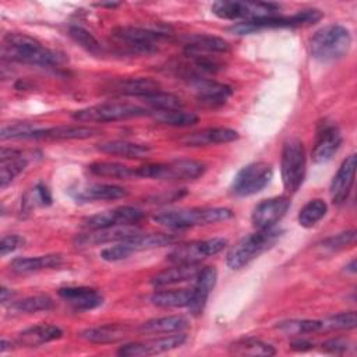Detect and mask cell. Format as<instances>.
Segmentation results:
<instances>
[{"instance_id":"obj_47","label":"cell","mask_w":357,"mask_h":357,"mask_svg":"<svg viewBox=\"0 0 357 357\" xmlns=\"http://www.w3.org/2000/svg\"><path fill=\"white\" fill-rule=\"evenodd\" d=\"M354 243H356V230L351 229V230H346L325 238L321 243V247L328 251H340L354 245Z\"/></svg>"},{"instance_id":"obj_18","label":"cell","mask_w":357,"mask_h":357,"mask_svg":"<svg viewBox=\"0 0 357 357\" xmlns=\"http://www.w3.org/2000/svg\"><path fill=\"white\" fill-rule=\"evenodd\" d=\"M139 233V229L135 225H121L103 227L96 230H86L82 234H78L74 238V244L77 247H92L102 245L106 243H119L128 237H132Z\"/></svg>"},{"instance_id":"obj_17","label":"cell","mask_w":357,"mask_h":357,"mask_svg":"<svg viewBox=\"0 0 357 357\" xmlns=\"http://www.w3.org/2000/svg\"><path fill=\"white\" fill-rule=\"evenodd\" d=\"M290 208V199L287 197H272L257 204L251 213L252 226L257 230L273 229L275 225L286 215Z\"/></svg>"},{"instance_id":"obj_51","label":"cell","mask_w":357,"mask_h":357,"mask_svg":"<svg viewBox=\"0 0 357 357\" xmlns=\"http://www.w3.org/2000/svg\"><path fill=\"white\" fill-rule=\"evenodd\" d=\"M13 296H14V293H13L10 289L1 286V289H0V297H1V303H3V304H6L7 301H11V297H13Z\"/></svg>"},{"instance_id":"obj_27","label":"cell","mask_w":357,"mask_h":357,"mask_svg":"<svg viewBox=\"0 0 357 357\" xmlns=\"http://www.w3.org/2000/svg\"><path fill=\"white\" fill-rule=\"evenodd\" d=\"M199 269L198 264H173L172 268H166L152 276L151 284L153 287H165L187 280H195Z\"/></svg>"},{"instance_id":"obj_23","label":"cell","mask_w":357,"mask_h":357,"mask_svg":"<svg viewBox=\"0 0 357 357\" xmlns=\"http://www.w3.org/2000/svg\"><path fill=\"white\" fill-rule=\"evenodd\" d=\"M238 139V132L227 127H208L198 131H192L180 138V142L185 146H208L216 144H227Z\"/></svg>"},{"instance_id":"obj_5","label":"cell","mask_w":357,"mask_h":357,"mask_svg":"<svg viewBox=\"0 0 357 357\" xmlns=\"http://www.w3.org/2000/svg\"><path fill=\"white\" fill-rule=\"evenodd\" d=\"M205 173V165L192 159H177L165 163H149L135 167L137 177L183 181L195 180Z\"/></svg>"},{"instance_id":"obj_2","label":"cell","mask_w":357,"mask_h":357,"mask_svg":"<svg viewBox=\"0 0 357 357\" xmlns=\"http://www.w3.org/2000/svg\"><path fill=\"white\" fill-rule=\"evenodd\" d=\"M230 218H233V212L229 208H223V206L172 209V211L155 213L152 216L153 222L173 230L206 226V225L227 220Z\"/></svg>"},{"instance_id":"obj_33","label":"cell","mask_w":357,"mask_h":357,"mask_svg":"<svg viewBox=\"0 0 357 357\" xmlns=\"http://www.w3.org/2000/svg\"><path fill=\"white\" fill-rule=\"evenodd\" d=\"M130 335V329L124 325H100L93 328H86L82 332H79V337L89 342V343H98V344H106V343H116L123 339H126Z\"/></svg>"},{"instance_id":"obj_9","label":"cell","mask_w":357,"mask_h":357,"mask_svg":"<svg viewBox=\"0 0 357 357\" xmlns=\"http://www.w3.org/2000/svg\"><path fill=\"white\" fill-rule=\"evenodd\" d=\"M322 18V13L318 8H307L300 10L291 15H275L269 18H262L258 21L248 22H237L229 28L231 33L236 35H247L254 33L261 29L271 28H296V26H307L318 22Z\"/></svg>"},{"instance_id":"obj_53","label":"cell","mask_w":357,"mask_h":357,"mask_svg":"<svg viewBox=\"0 0 357 357\" xmlns=\"http://www.w3.org/2000/svg\"><path fill=\"white\" fill-rule=\"evenodd\" d=\"M10 346H11V342H8L6 339H1V342H0V351L4 353L7 349H11Z\"/></svg>"},{"instance_id":"obj_1","label":"cell","mask_w":357,"mask_h":357,"mask_svg":"<svg viewBox=\"0 0 357 357\" xmlns=\"http://www.w3.org/2000/svg\"><path fill=\"white\" fill-rule=\"evenodd\" d=\"M3 54L10 60L38 66V67H56L63 63V56L38 39L21 33V32H8L3 38Z\"/></svg>"},{"instance_id":"obj_26","label":"cell","mask_w":357,"mask_h":357,"mask_svg":"<svg viewBox=\"0 0 357 357\" xmlns=\"http://www.w3.org/2000/svg\"><path fill=\"white\" fill-rule=\"evenodd\" d=\"M127 195V190L124 187L116 184H105V183H93L73 192L74 199L81 202H92V201H114L124 198Z\"/></svg>"},{"instance_id":"obj_8","label":"cell","mask_w":357,"mask_h":357,"mask_svg":"<svg viewBox=\"0 0 357 357\" xmlns=\"http://www.w3.org/2000/svg\"><path fill=\"white\" fill-rule=\"evenodd\" d=\"M149 114V110L128 102H106L75 110L73 119L82 123H110Z\"/></svg>"},{"instance_id":"obj_50","label":"cell","mask_w":357,"mask_h":357,"mask_svg":"<svg viewBox=\"0 0 357 357\" xmlns=\"http://www.w3.org/2000/svg\"><path fill=\"white\" fill-rule=\"evenodd\" d=\"M290 349L291 350H296V351H307V350H310V349H312V343L310 342V340H307V339H294V340H291L290 342Z\"/></svg>"},{"instance_id":"obj_48","label":"cell","mask_w":357,"mask_h":357,"mask_svg":"<svg viewBox=\"0 0 357 357\" xmlns=\"http://www.w3.org/2000/svg\"><path fill=\"white\" fill-rule=\"evenodd\" d=\"M351 349V343L343 337L328 339L321 344V350L329 354H343Z\"/></svg>"},{"instance_id":"obj_19","label":"cell","mask_w":357,"mask_h":357,"mask_svg":"<svg viewBox=\"0 0 357 357\" xmlns=\"http://www.w3.org/2000/svg\"><path fill=\"white\" fill-rule=\"evenodd\" d=\"M356 165H357V156L356 153H351L342 162L336 174L333 176L329 187V194L333 204L336 205L343 204L349 198L351 187L354 184Z\"/></svg>"},{"instance_id":"obj_15","label":"cell","mask_w":357,"mask_h":357,"mask_svg":"<svg viewBox=\"0 0 357 357\" xmlns=\"http://www.w3.org/2000/svg\"><path fill=\"white\" fill-rule=\"evenodd\" d=\"M187 85L198 103L205 107H219L225 105L233 93V89L229 85L206 77H195L187 79Z\"/></svg>"},{"instance_id":"obj_20","label":"cell","mask_w":357,"mask_h":357,"mask_svg":"<svg viewBox=\"0 0 357 357\" xmlns=\"http://www.w3.org/2000/svg\"><path fill=\"white\" fill-rule=\"evenodd\" d=\"M216 279H218V272L213 266H205V268L199 269V272L195 278L194 287L191 289L190 303L187 305L188 311L192 315H201L202 314V311L206 305L208 297H209L212 289L215 287Z\"/></svg>"},{"instance_id":"obj_37","label":"cell","mask_w":357,"mask_h":357,"mask_svg":"<svg viewBox=\"0 0 357 357\" xmlns=\"http://www.w3.org/2000/svg\"><path fill=\"white\" fill-rule=\"evenodd\" d=\"M229 351L236 356H273L276 353L275 347L255 337H243L233 342L229 346Z\"/></svg>"},{"instance_id":"obj_52","label":"cell","mask_w":357,"mask_h":357,"mask_svg":"<svg viewBox=\"0 0 357 357\" xmlns=\"http://www.w3.org/2000/svg\"><path fill=\"white\" fill-rule=\"evenodd\" d=\"M121 3H113V1H110V3H96L95 6L96 7H107V8H116V7H119Z\"/></svg>"},{"instance_id":"obj_13","label":"cell","mask_w":357,"mask_h":357,"mask_svg":"<svg viewBox=\"0 0 357 357\" xmlns=\"http://www.w3.org/2000/svg\"><path fill=\"white\" fill-rule=\"evenodd\" d=\"M227 245L223 237L195 240L176 245L166 257L170 264H199L201 261L220 252Z\"/></svg>"},{"instance_id":"obj_45","label":"cell","mask_w":357,"mask_h":357,"mask_svg":"<svg viewBox=\"0 0 357 357\" xmlns=\"http://www.w3.org/2000/svg\"><path fill=\"white\" fill-rule=\"evenodd\" d=\"M357 325V317L354 311L339 312L321 321V331H350Z\"/></svg>"},{"instance_id":"obj_38","label":"cell","mask_w":357,"mask_h":357,"mask_svg":"<svg viewBox=\"0 0 357 357\" xmlns=\"http://www.w3.org/2000/svg\"><path fill=\"white\" fill-rule=\"evenodd\" d=\"M53 300L49 296L45 294H36V296H29L22 300L14 301L10 304V314H35L40 311H49L53 308Z\"/></svg>"},{"instance_id":"obj_16","label":"cell","mask_w":357,"mask_h":357,"mask_svg":"<svg viewBox=\"0 0 357 357\" xmlns=\"http://www.w3.org/2000/svg\"><path fill=\"white\" fill-rule=\"evenodd\" d=\"M144 218V212L135 206H117L109 211L98 212L82 220V227L86 230H96L121 225H135Z\"/></svg>"},{"instance_id":"obj_29","label":"cell","mask_w":357,"mask_h":357,"mask_svg":"<svg viewBox=\"0 0 357 357\" xmlns=\"http://www.w3.org/2000/svg\"><path fill=\"white\" fill-rule=\"evenodd\" d=\"M63 336V331L52 324H39L24 329L17 335V343L25 347H38L45 343L57 340Z\"/></svg>"},{"instance_id":"obj_24","label":"cell","mask_w":357,"mask_h":357,"mask_svg":"<svg viewBox=\"0 0 357 357\" xmlns=\"http://www.w3.org/2000/svg\"><path fill=\"white\" fill-rule=\"evenodd\" d=\"M107 91L116 95L142 98L145 95L160 91V84L149 77H131L112 82Z\"/></svg>"},{"instance_id":"obj_36","label":"cell","mask_w":357,"mask_h":357,"mask_svg":"<svg viewBox=\"0 0 357 357\" xmlns=\"http://www.w3.org/2000/svg\"><path fill=\"white\" fill-rule=\"evenodd\" d=\"M88 170L89 173L98 177H107V178H117V180H128V178L137 177L135 169H131L130 166H126L123 163L109 162V160L92 162L88 166Z\"/></svg>"},{"instance_id":"obj_31","label":"cell","mask_w":357,"mask_h":357,"mask_svg":"<svg viewBox=\"0 0 357 357\" xmlns=\"http://www.w3.org/2000/svg\"><path fill=\"white\" fill-rule=\"evenodd\" d=\"M96 149L102 153L126 159H145L151 153V148L148 145L121 139L100 142L96 145Z\"/></svg>"},{"instance_id":"obj_43","label":"cell","mask_w":357,"mask_h":357,"mask_svg":"<svg viewBox=\"0 0 357 357\" xmlns=\"http://www.w3.org/2000/svg\"><path fill=\"white\" fill-rule=\"evenodd\" d=\"M68 35L71 36V39L78 43L84 50H86L91 54H102L103 52V46L102 43L85 28L79 26V25H71L68 28Z\"/></svg>"},{"instance_id":"obj_35","label":"cell","mask_w":357,"mask_h":357,"mask_svg":"<svg viewBox=\"0 0 357 357\" xmlns=\"http://www.w3.org/2000/svg\"><path fill=\"white\" fill-rule=\"evenodd\" d=\"M191 298V290L188 289H167L158 290L151 294L149 300L153 305L160 308H181L187 307Z\"/></svg>"},{"instance_id":"obj_21","label":"cell","mask_w":357,"mask_h":357,"mask_svg":"<svg viewBox=\"0 0 357 357\" xmlns=\"http://www.w3.org/2000/svg\"><path fill=\"white\" fill-rule=\"evenodd\" d=\"M342 134L336 126H325L317 134L314 148L311 152L312 162L322 165L329 162L342 145Z\"/></svg>"},{"instance_id":"obj_49","label":"cell","mask_w":357,"mask_h":357,"mask_svg":"<svg viewBox=\"0 0 357 357\" xmlns=\"http://www.w3.org/2000/svg\"><path fill=\"white\" fill-rule=\"evenodd\" d=\"M24 244V238L18 234H8L3 236L0 240V255L6 257L7 254L15 251Z\"/></svg>"},{"instance_id":"obj_41","label":"cell","mask_w":357,"mask_h":357,"mask_svg":"<svg viewBox=\"0 0 357 357\" xmlns=\"http://www.w3.org/2000/svg\"><path fill=\"white\" fill-rule=\"evenodd\" d=\"M146 106L152 109V112H162V110H176L183 107V102L178 96L169 93V92H153L139 98Z\"/></svg>"},{"instance_id":"obj_3","label":"cell","mask_w":357,"mask_h":357,"mask_svg":"<svg viewBox=\"0 0 357 357\" xmlns=\"http://www.w3.org/2000/svg\"><path fill=\"white\" fill-rule=\"evenodd\" d=\"M350 31L340 24L319 28L310 39V53L319 61H335L342 59L350 49Z\"/></svg>"},{"instance_id":"obj_22","label":"cell","mask_w":357,"mask_h":357,"mask_svg":"<svg viewBox=\"0 0 357 357\" xmlns=\"http://www.w3.org/2000/svg\"><path fill=\"white\" fill-rule=\"evenodd\" d=\"M59 296L75 311H89L103 304L102 294L92 287L66 286L59 289Z\"/></svg>"},{"instance_id":"obj_28","label":"cell","mask_w":357,"mask_h":357,"mask_svg":"<svg viewBox=\"0 0 357 357\" xmlns=\"http://www.w3.org/2000/svg\"><path fill=\"white\" fill-rule=\"evenodd\" d=\"M100 134L99 128L88 126H56L40 128L33 139H86Z\"/></svg>"},{"instance_id":"obj_25","label":"cell","mask_w":357,"mask_h":357,"mask_svg":"<svg viewBox=\"0 0 357 357\" xmlns=\"http://www.w3.org/2000/svg\"><path fill=\"white\" fill-rule=\"evenodd\" d=\"M63 264L60 254H46L36 257H18L10 262V271L17 275H28L45 269H54Z\"/></svg>"},{"instance_id":"obj_30","label":"cell","mask_w":357,"mask_h":357,"mask_svg":"<svg viewBox=\"0 0 357 357\" xmlns=\"http://www.w3.org/2000/svg\"><path fill=\"white\" fill-rule=\"evenodd\" d=\"M28 160L22 152L11 148H1L0 152V187L6 188L11 181L24 172Z\"/></svg>"},{"instance_id":"obj_34","label":"cell","mask_w":357,"mask_h":357,"mask_svg":"<svg viewBox=\"0 0 357 357\" xmlns=\"http://www.w3.org/2000/svg\"><path fill=\"white\" fill-rule=\"evenodd\" d=\"M188 326L187 318L181 315H169L148 319L141 324L138 331L141 333H177Z\"/></svg>"},{"instance_id":"obj_39","label":"cell","mask_w":357,"mask_h":357,"mask_svg":"<svg viewBox=\"0 0 357 357\" xmlns=\"http://www.w3.org/2000/svg\"><path fill=\"white\" fill-rule=\"evenodd\" d=\"M151 114L156 121L170 127H190L198 123V116L195 113L184 112L183 109L151 112Z\"/></svg>"},{"instance_id":"obj_4","label":"cell","mask_w":357,"mask_h":357,"mask_svg":"<svg viewBox=\"0 0 357 357\" xmlns=\"http://www.w3.org/2000/svg\"><path fill=\"white\" fill-rule=\"evenodd\" d=\"M279 229L257 230L240 238L227 252L226 264L230 269H241L251 261L258 258L262 252L269 250L276 244L282 236Z\"/></svg>"},{"instance_id":"obj_46","label":"cell","mask_w":357,"mask_h":357,"mask_svg":"<svg viewBox=\"0 0 357 357\" xmlns=\"http://www.w3.org/2000/svg\"><path fill=\"white\" fill-rule=\"evenodd\" d=\"M40 126L32 124V123H13L8 126H3L0 131V138L3 141L6 139H26V138H35L36 132L40 130Z\"/></svg>"},{"instance_id":"obj_14","label":"cell","mask_w":357,"mask_h":357,"mask_svg":"<svg viewBox=\"0 0 357 357\" xmlns=\"http://www.w3.org/2000/svg\"><path fill=\"white\" fill-rule=\"evenodd\" d=\"M185 340H187V336L181 332H177L174 335L149 339V340H144V342L126 343L117 350V354L123 356V357L155 356V354H160V353H166L173 349H177Z\"/></svg>"},{"instance_id":"obj_11","label":"cell","mask_w":357,"mask_h":357,"mask_svg":"<svg viewBox=\"0 0 357 357\" xmlns=\"http://www.w3.org/2000/svg\"><path fill=\"white\" fill-rule=\"evenodd\" d=\"M282 183L287 192H296L305 176V151L298 138H290L283 144L280 156Z\"/></svg>"},{"instance_id":"obj_40","label":"cell","mask_w":357,"mask_h":357,"mask_svg":"<svg viewBox=\"0 0 357 357\" xmlns=\"http://www.w3.org/2000/svg\"><path fill=\"white\" fill-rule=\"evenodd\" d=\"M328 212V205L324 199H311L308 201L298 212L297 220L300 223V226L310 229L317 222H319Z\"/></svg>"},{"instance_id":"obj_6","label":"cell","mask_w":357,"mask_h":357,"mask_svg":"<svg viewBox=\"0 0 357 357\" xmlns=\"http://www.w3.org/2000/svg\"><path fill=\"white\" fill-rule=\"evenodd\" d=\"M178 240L177 234L173 233H138L132 237H128L126 240H121L116 243L112 247L105 248L100 252L102 259L109 261V262H116L128 258L131 254L139 252V251H146V250H153L165 245H170Z\"/></svg>"},{"instance_id":"obj_32","label":"cell","mask_w":357,"mask_h":357,"mask_svg":"<svg viewBox=\"0 0 357 357\" xmlns=\"http://www.w3.org/2000/svg\"><path fill=\"white\" fill-rule=\"evenodd\" d=\"M229 50H230L229 43L219 36L195 33L184 38V52L213 54V53H227Z\"/></svg>"},{"instance_id":"obj_42","label":"cell","mask_w":357,"mask_h":357,"mask_svg":"<svg viewBox=\"0 0 357 357\" xmlns=\"http://www.w3.org/2000/svg\"><path fill=\"white\" fill-rule=\"evenodd\" d=\"M52 205V194L43 183H38L33 188L26 191L21 201L22 212H31L36 206Z\"/></svg>"},{"instance_id":"obj_54","label":"cell","mask_w":357,"mask_h":357,"mask_svg":"<svg viewBox=\"0 0 357 357\" xmlns=\"http://www.w3.org/2000/svg\"><path fill=\"white\" fill-rule=\"evenodd\" d=\"M344 268H346V271H347V272H350V273H356V259H351V261H350V264H349V265H346Z\"/></svg>"},{"instance_id":"obj_44","label":"cell","mask_w":357,"mask_h":357,"mask_svg":"<svg viewBox=\"0 0 357 357\" xmlns=\"http://www.w3.org/2000/svg\"><path fill=\"white\" fill-rule=\"evenodd\" d=\"M286 335H307L321 331V321L318 319H290L279 322L276 326Z\"/></svg>"},{"instance_id":"obj_7","label":"cell","mask_w":357,"mask_h":357,"mask_svg":"<svg viewBox=\"0 0 357 357\" xmlns=\"http://www.w3.org/2000/svg\"><path fill=\"white\" fill-rule=\"evenodd\" d=\"M280 6L271 1H231L222 0L212 4V13L222 20H241V22L258 21L279 15Z\"/></svg>"},{"instance_id":"obj_10","label":"cell","mask_w":357,"mask_h":357,"mask_svg":"<svg viewBox=\"0 0 357 357\" xmlns=\"http://www.w3.org/2000/svg\"><path fill=\"white\" fill-rule=\"evenodd\" d=\"M112 38L126 53L151 54L158 50L163 39H167V33L138 26H116L112 31Z\"/></svg>"},{"instance_id":"obj_12","label":"cell","mask_w":357,"mask_h":357,"mask_svg":"<svg viewBox=\"0 0 357 357\" xmlns=\"http://www.w3.org/2000/svg\"><path fill=\"white\" fill-rule=\"evenodd\" d=\"M273 176L272 166L265 162H252L241 167L231 180L230 192L236 197H250L262 191Z\"/></svg>"}]
</instances>
